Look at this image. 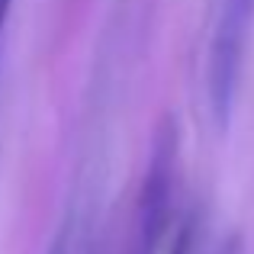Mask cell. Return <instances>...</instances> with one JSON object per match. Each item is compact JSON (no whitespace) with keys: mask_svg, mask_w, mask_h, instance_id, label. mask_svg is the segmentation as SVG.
Instances as JSON below:
<instances>
[{"mask_svg":"<svg viewBox=\"0 0 254 254\" xmlns=\"http://www.w3.org/2000/svg\"><path fill=\"white\" fill-rule=\"evenodd\" d=\"M254 23V0H209L206 23V100L219 132L229 129L242 87L245 49Z\"/></svg>","mask_w":254,"mask_h":254,"instance_id":"6da1fadb","label":"cell"},{"mask_svg":"<svg viewBox=\"0 0 254 254\" xmlns=\"http://www.w3.org/2000/svg\"><path fill=\"white\" fill-rule=\"evenodd\" d=\"M174 168H177V123L164 119V126L158 129L155 148H151L142 193H138L132 254H158L164 235H168L174 212Z\"/></svg>","mask_w":254,"mask_h":254,"instance_id":"7a4b0ae2","label":"cell"}]
</instances>
